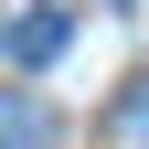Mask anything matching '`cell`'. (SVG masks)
Here are the masks:
<instances>
[{"label": "cell", "mask_w": 149, "mask_h": 149, "mask_svg": "<svg viewBox=\"0 0 149 149\" xmlns=\"http://www.w3.org/2000/svg\"><path fill=\"white\" fill-rule=\"evenodd\" d=\"M64 11H22V22H11V64H53V53H64Z\"/></svg>", "instance_id": "obj_1"}, {"label": "cell", "mask_w": 149, "mask_h": 149, "mask_svg": "<svg viewBox=\"0 0 149 149\" xmlns=\"http://www.w3.org/2000/svg\"><path fill=\"white\" fill-rule=\"evenodd\" d=\"M0 139H11V149H43V107L11 96V107H0Z\"/></svg>", "instance_id": "obj_2"}]
</instances>
